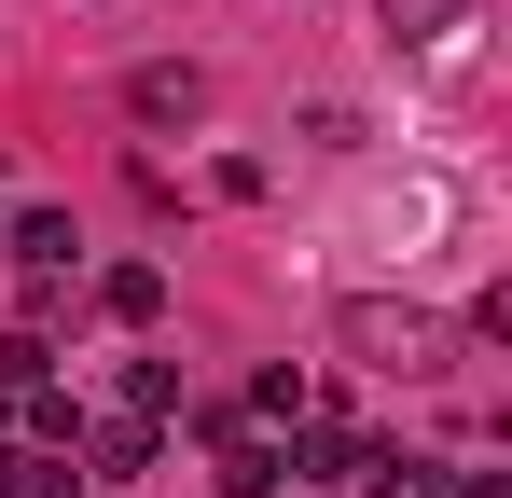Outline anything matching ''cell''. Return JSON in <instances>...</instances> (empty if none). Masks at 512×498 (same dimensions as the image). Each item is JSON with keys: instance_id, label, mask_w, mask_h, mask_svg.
<instances>
[{"instance_id": "obj_1", "label": "cell", "mask_w": 512, "mask_h": 498, "mask_svg": "<svg viewBox=\"0 0 512 498\" xmlns=\"http://www.w3.org/2000/svg\"><path fill=\"white\" fill-rule=\"evenodd\" d=\"M125 125H208V70H194V56L125 70Z\"/></svg>"}, {"instance_id": "obj_2", "label": "cell", "mask_w": 512, "mask_h": 498, "mask_svg": "<svg viewBox=\"0 0 512 498\" xmlns=\"http://www.w3.org/2000/svg\"><path fill=\"white\" fill-rule=\"evenodd\" d=\"M208 485L222 498H277L291 485V443H277V429H222V471H208Z\"/></svg>"}, {"instance_id": "obj_3", "label": "cell", "mask_w": 512, "mask_h": 498, "mask_svg": "<svg viewBox=\"0 0 512 498\" xmlns=\"http://www.w3.org/2000/svg\"><path fill=\"white\" fill-rule=\"evenodd\" d=\"M0 249H14V263H28V277H70V208H0Z\"/></svg>"}, {"instance_id": "obj_4", "label": "cell", "mask_w": 512, "mask_h": 498, "mask_svg": "<svg viewBox=\"0 0 512 498\" xmlns=\"http://www.w3.org/2000/svg\"><path fill=\"white\" fill-rule=\"evenodd\" d=\"M346 332H360V346H374L388 374H429V360H443V332H429L416 305H402V319H388V305H360V319H346Z\"/></svg>"}, {"instance_id": "obj_5", "label": "cell", "mask_w": 512, "mask_h": 498, "mask_svg": "<svg viewBox=\"0 0 512 498\" xmlns=\"http://www.w3.org/2000/svg\"><path fill=\"white\" fill-rule=\"evenodd\" d=\"M97 319L153 332V319H167V263H97Z\"/></svg>"}, {"instance_id": "obj_6", "label": "cell", "mask_w": 512, "mask_h": 498, "mask_svg": "<svg viewBox=\"0 0 512 498\" xmlns=\"http://www.w3.org/2000/svg\"><path fill=\"white\" fill-rule=\"evenodd\" d=\"M84 471H97V485H139V471H153V415H97V429H84Z\"/></svg>"}, {"instance_id": "obj_7", "label": "cell", "mask_w": 512, "mask_h": 498, "mask_svg": "<svg viewBox=\"0 0 512 498\" xmlns=\"http://www.w3.org/2000/svg\"><path fill=\"white\" fill-rule=\"evenodd\" d=\"M305 402H319V388L277 360V374H250V415H236V429H305Z\"/></svg>"}, {"instance_id": "obj_8", "label": "cell", "mask_w": 512, "mask_h": 498, "mask_svg": "<svg viewBox=\"0 0 512 498\" xmlns=\"http://www.w3.org/2000/svg\"><path fill=\"white\" fill-rule=\"evenodd\" d=\"M457 14H471V0H374L388 42H457Z\"/></svg>"}, {"instance_id": "obj_9", "label": "cell", "mask_w": 512, "mask_h": 498, "mask_svg": "<svg viewBox=\"0 0 512 498\" xmlns=\"http://www.w3.org/2000/svg\"><path fill=\"white\" fill-rule=\"evenodd\" d=\"M125 415L167 429V415H180V360H125Z\"/></svg>"}, {"instance_id": "obj_10", "label": "cell", "mask_w": 512, "mask_h": 498, "mask_svg": "<svg viewBox=\"0 0 512 498\" xmlns=\"http://www.w3.org/2000/svg\"><path fill=\"white\" fill-rule=\"evenodd\" d=\"M429 498H443V485H429Z\"/></svg>"}]
</instances>
